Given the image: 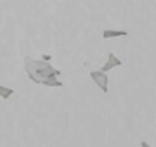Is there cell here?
<instances>
[{"label":"cell","mask_w":156,"mask_h":147,"mask_svg":"<svg viewBox=\"0 0 156 147\" xmlns=\"http://www.w3.org/2000/svg\"><path fill=\"white\" fill-rule=\"evenodd\" d=\"M24 64V71L28 74V78L37 83V85H44L47 80L52 78H59L61 71L56 69L50 62L44 61V59H33V57H24L23 59Z\"/></svg>","instance_id":"1"},{"label":"cell","mask_w":156,"mask_h":147,"mask_svg":"<svg viewBox=\"0 0 156 147\" xmlns=\"http://www.w3.org/2000/svg\"><path fill=\"white\" fill-rule=\"evenodd\" d=\"M90 78L94 80V83L101 88V92L108 94V87H109V76H108V73L101 71V69H94V71H90Z\"/></svg>","instance_id":"2"},{"label":"cell","mask_w":156,"mask_h":147,"mask_svg":"<svg viewBox=\"0 0 156 147\" xmlns=\"http://www.w3.org/2000/svg\"><path fill=\"white\" fill-rule=\"evenodd\" d=\"M122 64H123L122 59L118 56H115V52H109V54H108V61L104 62V66L101 68V71L108 73V71H111V69H115V68H120Z\"/></svg>","instance_id":"3"},{"label":"cell","mask_w":156,"mask_h":147,"mask_svg":"<svg viewBox=\"0 0 156 147\" xmlns=\"http://www.w3.org/2000/svg\"><path fill=\"white\" fill-rule=\"evenodd\" d=\"M101 36H102L104 40H109V38H122V36H128V31H127V29H104Z\"/></svg>","instance_id":"4"},{"label":"cell","mask_w":156,"mask_h":147,"mask_svg":"<svg viewBox=\"0 0 156 147\" xmlns=\"http://www.w3.org/2000/svg\"><path fill=\"white\" fill-rule=\"evenodd\" d=\"M12 94H14V90H12V88H9V87H4V85H0V97H2L4 101L11 99Z\"/></svg>","instance_id":"5"},{"label":"cell","mask_w":156,"mask_h":147,"mask_svg":"<svg viewBox=\"0 0 156 147\" xmlns=\"http://www.w3.org/2000/svg\"><path fill=\"white\" fill-rule=\"evenodd\" d=\"M44 87H50V88H61L62 81L59 78H52V80H47V81L44 83Z\"/></svg>","instance_id":"6"},{"label":"cell","mask_w":156,"mask_h":147,"mask_svg":"<svg viewBox=\"0 0 156 147\" xmlns=\"http://www.w3.org/2000/svg\"><path fill=\"white\" fill-rule=\"evenodd\" d=\"M140 147H151V144L149 142H146V140H142L140 142Z\"/></svg>","instance_id":"7"}]
</instances>
